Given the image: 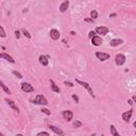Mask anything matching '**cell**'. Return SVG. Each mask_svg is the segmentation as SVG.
<instances>
[{"label":"cell","instance_id":"d4e9b609","mask_svg":"<svg viewBox=\"0 0 136 136\" xmlns=\"http://www.w3.org/2000/svg\"><path fill=\"white\" fill-rule=\"evenodd\" d=\"M36 136H50V134L48 132H39L36 134Z\"/></svg>","mask_w":136,"mask_h":136},{"label":"cell","instance_id":"e0dca14e","mask_svg":"<svg viewBox=\"0 0 136 136\" xmlns=\"http://www.w3.org/2000/svg\"><path fill=\"white\" fill-rule=\"evenodd\" d=\"M51 90H52V92H54V93H61L60 87H58L53 81H51Z\"/></svg>","mask_w":136,"mask_h":136},{"label":"cell","instance_id":"484cf974","mask_svg":"<svg viewBox=\"0 0 136 136\" xmlns=\"http://www.w3.org/2000/svg\"><path fill=\"white\" fill-rule=\"evenodd\" d=\"M40 111H42V112H43V113H44V114H46V115H48V116H49V115L51 114V112H50V111H49L48 109H42V110H40Z\"/></svg>","mask_w":136,"mask_h":136},{"label":"cell","instance_id":"6da1fadb","mask_svg":"<svg viewBox=\"0 0 136 136\" xmlns=\"http://www.w3.org/2000/svg\"><path fill=\"white\" fill-rule=\"evenodd\" d=\"M33 103L34 104H39V105H47L48 104V101H47V99L43 96V95H37L35 99L33 100Z\"/></svg>","mask_w":136,"mask_h":136},{"label":"cell","instance_id":"7402d4cb","mask_svg":"<svg viewBox=\"0 0 136 136\" xmlns=\"http://www.w3.org/2000/svg\"><path fill=\"white\" fill-rule=\"evenodd\" d=\"M22 34L25 35V36L27 37V38H31V35H30V33H29L26 29H22Z\"/></svg>","mask_w":136,"mask_h":136},{"label":"cell","instance_id":"4fadbf2b","mask_svg":"<svg viewBox=\"0 0 136 136\" xmlns=\"http://www.w3.org/2000/svg\"><path fill=\"white\" fill-rule=\"evenodd\" d=\"M0 57H1V58H4V60H7V61L10 62V63H15V60H14V58L12 57L11 55L7 54V53H4V52H2L1 54H0Z\"/></svg>","mask_w":136,"mask_h":136},{"label":"cell","instance_id":"1f68e13d","mask_svg":"<svg viewBox=\"0 0 136 136\" xmlns=\"http://www.w3.org/2000/svg\"><path fill=\"white\" fill-rule=\"evenodd\" d=\"M132 100H133V102H136V96H133L132 97Z\"/></svg>","mask_w":136,"mask_h":136},{"label":"cell","instance_id":"9a60e30c","mask_svg":"<svg viewBox=\"0 0 136 136\" xmlns=\"http://www.w3.org/2000/svg\"><path fill=\"white\" fill-rule=\"evenodd\" d=\"M5 102H7L12 109H13L14 111H16V112H19V110H18V106H17L16 104H15V102L13 101V100H10V99H5Z\"/></svg>","mask_w":136,"mask_h":136},{"label":"cell","instance_id":"f546056e","mask_svg":"<svg viewBox=\"0 0 136 136\" xmlns=\"http://www.w3.org/2000/svg\"><path fill=\"white\" fill-rule=\"evenodd\" d=\"M84 21H85V22L93 23V22H94V19H92V18H85V19H84Z\"/></svg>","mask_w":136,"mask_h":136},{"label":"cell","instance_id":"8992f818","mask_svg":"<svg viewBox=\"0 0 136 136\" xmlns=\"http://www.w3.org/2000/svg\"><path fill=\"white\" fill-rule=\"evenodd\" d=\"M96 56L100 61H106V60H109L111 55L109 53H104V52H96Z\"/></svg>","mask_w":136,"mask_h":136},{"label":"cell","instance_id":"8fae6325","mask_svg":"<svg viewBox=\"0 0 136 136\" xmlns=\"http://www.w3.org/2000/svg\"><path fill=\"white\" fill-rule=\"evenodd\" d=\"M49 129H51L52 131L54 132L55 134H57V135H60V136H65V134H64V132H63V130L60 129V128H57V127H55V126H49Z\"/></svg>","mask_w":136,"mask_h":136},{"label":"cell","instance_id":"5b68a950","mask_svg":"<svg viewBox=\"0 0 136 136\" xmlns=\"http://www.w3.org/2000/svg\"><path fill=\"white\" fill-rule=\"evenodd\" d=\"M62 116L66 121H71L73 118V113L71 111H64L62 113Z\"/></svg>","mask_w":136,"mask_h":136},{"label":"cell","instance_id":"836d02e7","mask_svg":"<svg viewBox=\"0 0 136 136\" xmlns=\"http://www.w3.org/2000/svg\"><path fill=\"white\" fill-rule=\"evenodd\" d=\"M114 16H116V14H111L110 15V17H114Z\"/></svg>","mask_w":136,"mask_h":136},{"label":"cell","instance_id":"d6986e66","mask_svg":"<svg viewBox=\"0 0 136 136\" xmlns=\"http://www.w3.org/2000/svg\"><path fill=\"white\" fill-rule=\"evenodd\" d=\"M0 85H1V88H2V89L5 92V93H7V94H11V90L9 89V88L7 87V85H5L4 83H3V82L1 81V82H0Z\"/></svg>","mask_w":136,"mask_h":136},{"label":"cell","instance_id":"d6a6232c","mask_svg":"<svg viewBox=\"0 0 136 136\" xmlns=\"http://www.w3.org/2000/svg\"><path fill=\"white\" fill-rule=\"evenodd\" d=\"M128 102H129V104H130V105H132V104H133V100H129Z\"/></svg>","mask_w":136,"mask_h":136},{"label":"cell","instance_id":"74e56055","mask_svg":"<svg viewBox=\"0 0 136 136\" xmlns=\"http://www.w3.org/2000/svg\"><path fill=\"white\" fill-rule=\"evenodd\" d=\"M0 136H4V135H3V134H1V135H0Z\"/></svg>","mask_w":136,"mask_h":136},{"label":"cell","instance_id":"9c48e42d","mask_svg":"<svg viewBox=\"0 0 136 136\" xmlns=\"http://www.w3.org/2000/svg\"><path fill=\"white\" fill-rule=\"evenodd\" d=\"M109 28H106V27H97L96 28V33L99 34V35H106L109 33Z\"/></svg>","mask_w":136,"mask_h":136},{"label":"cell","instance_id":"f35d334b","mask_svg":"<svg viewBox=\"0 0 136 136\" xmlns=\"http://www.w3.org/2000/svg\"><path fill=\"white\" fill-rule=\"evenodd\" d=\"M135 135H136V132H135Z\"/></svg>","mask_w":136,"mask_h":136},{"label":"cell","instance_id":"ffe728a7","mask_svg":"<svg viewBox=\"0 0 136 136\" xmlns=\"http://www.w3.org/2000/svg\"><path fill=\"white\" fill-rule=\"evenodd\" d=\"M90 17H92V19H94V20L97 19V18H98V12L95 11V10L92 11V12H90Z\"/></svg>","mask_w":136,"mask_h":136},{"label":"cell","instance_id":"cb8c5ba5","mask_svg":"<svg viewBox=\"0 0 136 136\" xmlns=\"http://www.w3.org/2000/svg\"><path fill=\"white\" fill-rule=\"evenodd\" d=\"M73 127H74V128H80V127H82V122L79 121V120H75V121L73 122Z\"/></svg>","mask_w":136,"mask_h":136},{"label":"cell","instance_id":"83f0119b","mask_svg":"<svg viewBox=\"0 0 136 136\" xmlns=\"http://www.w3.org/2000/svg\"><path fill=\"white\" fill-rule=\"evenodd\" d=\"M88 36H89L90 38H93L94 36H96V31H90L89 33H88Z\"/></svg>","mask_w":136,"mask_h":136},{"label":"cell","instance_id":"603a6c76","mask_svg":"<svg viewBox=\"0 0 136 136\" xmlns=\"http://www.w3.org/2000/svg\"><path fill=\"white\" fill-rule=\"evenodd\" d=\"M12 73H13L15 77H17L18 79H21L22 78V74L20 72H18V71H16V70H13V72H12Z\"/></svg>","mask_w":136,"mask_h":136},{"label":"cell","instance_id":"52a82bcc","mask_svg":"<svg viewBox=\"0 0 136 136\" xmlns=\"http://www.w3.org/2000/svg\"><path fill=\"white\" fill-rule=\"evenodd\" d=\"M132 115H133V110H130V111H128V112H125V113H122L121 117H122L123 121L129 122V121H130V119H131Z\"/></svg>","mask_w":136,"mask_h":136},{"label":"cell","instance_id":"2e32d148","mask_svg":"<svg viewBox=\"0 0 136 136\" xmlns=\"http://www.w3.org/2000/svg\"><path fill=\"white\" fill-rule=\"evenodd\" d=\"M123 43V40L122 39H119V38H115V39H112L111 42H110V45L112 47H117V46H119Z\"/></svg>","mask_w":136,"mask_h":136},{"label":"cell","instance_id":"ac0fdd59","mask_svg":"<svg viewBox=\"0 0 136 136\" xmlns=\"http://www.w3.org/2000/svg\"><path fill=\"white\" fill-rule=\"evenodd\" d=\"M111 133H112V135H113V136H120L119 133L117 132L115 126H111Z\"/></svg>","mask_w":136,"mask_h":136},{"label":"cell","instance_id":"8d00e7d4","mask_svg":"<svg viewBox=\"0 0 136 136\" xmlns=\"http://www.w3.org/2000/svg\"><path fill=\"white\" fill-rule=\"evenodd\" d=\"M90 136H96V135H95V134H92V135H90Z\"/></svg>","mask_w":136,"mask_h":136},{"label":"cell","instance_id":"ba28073f","mask_svg":"<svg viewBox=\"0 0 136 136\" xmlns=\"http://www.w3.org/2000/svg\"><path fill=\"white\" fill-rule=\"evenodd\" d=\"M103 43V39L101 36H99V35H96V36H94L92 38V44L94 46H100V45H102Z\"/></svg>","mask_w":136,"mask_h":136},{"label":"cell","instance_id":"e575fe53","mask_svg":"<svg viewBox=\"0 0 136 136\" xmlns=\"http://www.w3.org/2000/svg\"><path fill=\"white\" fill-rule=\"evenodd\" d=\"M133 126H134V128H136V121L133 122Z\"/></svg>","mask_w":136,"mask_h":136},{"label":"cell","instance_id":"3957f363","mask_svg":"<svg viewBox=\"0 0 136 136\" xmlns=\"http://www.w3.org/2000/svg\"><path fill=\"white\" fill-rule=\"evenodd\" d=\"M115 63L117 66H122L123 64L126 63V56L122 53H118V54L115 56Z\"/></svg>","mask_w":136,"mask_h":136},{"label":"cell","instance_id":"4316f807","mask_svg":"<svg viewBox=\"0 0 136 136\" xmlns=\"http://www.w3.org/2000/svg\"><path fill=\"white\" fill-rule=\"evenodd\" d=\"M71 98H72V100H73V101H74V102H77V103H78V102H79V97H78V96H77V95H74V94H73V95H72V96H71Z\"/></svg>","mask_w":136,"mask_h":136},{"label":"cell","instance_id":"4dcf8cb0","mask_svg":"<svg viewBox=\"0 0 136 136\" xmlns=\"http://www.w3.org/2000/svg\"><path fill=\"white\" fill-rule=\"evenodd\" d=\"M15 35H16V37H17V38H19V37H20V32L16 30V31H15Z\"/></svg>","mask_w":136,"mask_h":136},{"label":"cell","instance_id":"44dd1931","mask_svg":"<svg viewBox=\"0 0 136 136\" xmlns=\"http://www.w3.org/2000/svg\"><path fill=\"white\" fill-rule=\"evenodd\" d=\"M5 31H4V29H3V27L2 26H0V36L1 37H5Z\"/></svg>","mask_w":136,"mask_h":136},{"label":"cell","instance_id":"5bb4252c","mask_svg":"<svg viewBox=\"0 0 136 136\" xmlns=\"http://www.w3.org/2000/svg\"><path fill=\"white\" fill-rule=\"evenodd\" d=\"M69 7V1L68 0H66V1L62 2V4L60 5V12H62V13H64V12H66L67 9Z\"/></svg>","mask_w":136,"mask_h":136},{"label":"cell","instance_id":"f1b7e54d","mask_svg":"<svg viewBox=\"0 0 136 136\" xmlns=\"http://www.w3.org/2000/svg\"><path fill=\"white\" fill-rule=\"evenodd\" d=\"M64 84H65V85H67V86H69V87H72V86H73V84L71 83V82H67V81H65V82H64Z\"/></svg>","mask_w":136,"mask_h":136},{"label":"cell","instance_id":"7c38bea8","mask_svg":"<svg viewBox=\"0 0 136 136\" xmlns=\"http://www.w3.org/2000/svg\"><path fill=\"white\" fill-rule=\"evenodd\" d=\"M38 61H39L40 64L43 65V66H48V64H49L48 56H46V55H39Z\"/></svg>","mask_w":136,"mask_h":136},{"label":"cell","instance_id":"d590c367","mask_svg":"<svg viewBox=\"0 0 136 136\" xmlns=\"http://www.w3.org/2000/svg\"><path fill=\"white\" fill-rule=\"evenodd\" d=\"M16 136H23V135H22V134H17Z\"/></svg>","mask_w":136,"mask_h":136},{"label":"cell","instance_id":"277c9868","mask_svg":"<svg viewBox=\"0 0 136 136\" xmlns=\"http://www.w3.org/2000/svg\"><path fill=\"white\" fill-rule=\"evenodd\" d=\"M21 90L25 93H32L34 92V87L27 82H23V83H21Z\"/></svg>","mask_w":136,"mask_h":136},{"label":"cell","instance_id":"7a4b0ae2","mask_svg":"<svg viewBox=\"0 0 136 136\" xmlns=\"http://www.w3.org/2000/svg\"><path fill=\"white\" fill-rule=\"evenodd\" d=\"M75 82H77V83H78V84H80V85H82V86H83V87L85 88V89H86L88 93H89V95H90V96H92L93 98H95L94 92H93V89H92V87H90V85H89V84H88V83H86V82H84V81H81V80H75Z\"/></svg>","mask_w":136,"mask_h":136},{"label":"cell","instance_id":"30bf717a","mask_svg":"<svg viewBox=\"0 0 136 136\" xmlns=\"http://www.w3.org/2000/svg\"><path fill=\"white\" fill-rule=\"evenodd\" d=\"M50 37L53 39V40H57L60 38V32L56 29H51L50 30Z\"/></svg>","mask_w":136,"mask_h":136}]
</instances>
